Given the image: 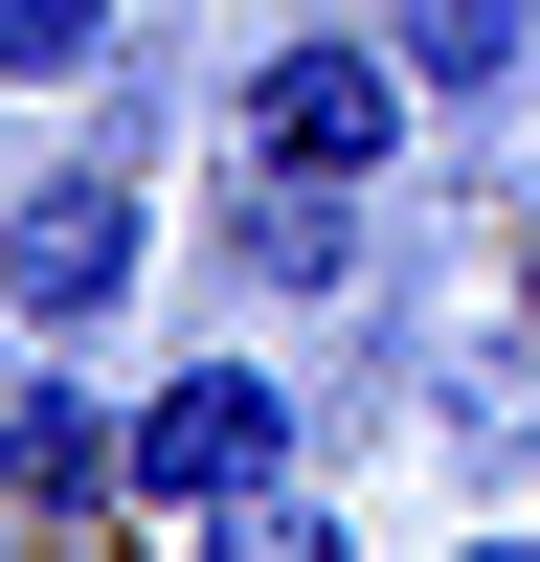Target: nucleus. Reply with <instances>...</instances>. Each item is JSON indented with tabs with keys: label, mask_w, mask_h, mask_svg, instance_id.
<instances>
[{
	"label": "nucleus",
	"mask_w": 540,
	"mask_h": 562,
	"mask_svg": "<svg viewBox=\"0 0 540 562\" xmlns=\"http://www.w3.org/2000/svg\"><path fill=\"white\" fill-rule=\"evenodd\" d=\"M383 45H405V90H428V113H518L540 0H383Z\"/></svg>",
	"instance_id": "423d86ee"
},
{
	"label": "nucleus",
	"mask_w": 540,
	"mask_h": 562,
	"mask_svg": "<svg viewBox=\"0 0 540 562\" xmlns=\"http://www.w3.org/2000/svg\"><path fill=\"white\" fill-rule=\"evenodd\" d=\"M0 518H135V405H90L68 338L0 383Z\"/></svg>",
	"instance_id": "20e7f679"
},
{
	"label": "nucleus",
	"mask_w": 540,
	"mask_h": 562,
	"mask_svg": "<svg viewBox=\"0 0 540 562\" xmlns=\"http://www.w3.org/2000/svg\"><path fill=\"white\" fill-rule=\"evenodd\" d=\"M135 270H158V203H135V135H90V158H45L23 203H0V315L23 338H113L135 315Z\"/></svg>",
	"instance_id": "7ed1b4c3"
},
{
	"label": "nucleus",
	"mask_w": 540,
	"mask_h": 562,
	"mask_svg": "<svg viewBox=\"0 0 540 562\" xmlns=\"http://www.w3.org/2000/svg\"><path fill=\"white\" fill-rule=\"evenodd\" d=\"M113 23H135V0H0V90H68Z\"/></svg>",
	"instance_id": "0eeeda50"
},
{
	"label": "nucleus",
	"mask_w": 540,
	"mask_h": 562,
	"mask_svg": "<svg viewBox=\"0 0 540 562\" xmlns=\"http://www.w3.org/2000/svg\"><path fill=\"white\" fill-rule=\"evenodd\" d=\"M405 135H428V90H405L383 23H293L225 68V158H293V180H383Z\"/></svg>",
	"instance_id": "f03ea898"
},
{
	"label": "nucleus",
	"mask_w": 540,
	"mask_h": 562,
	"mask_svg": "<svg viewBox=\"0 0 540 562\" xmlns=\"http://www.w3.org/2000/svg\"><path fill=\"white\" fill-rule=\"evenodd\" d=\"M225 270L248 293H360V180H293V158H225Z\"/></svg>",
	"instance_id": "39448f33"
},
{
	"label": "nucleus",
	"mask_w": 540,
	"mask_h": 562,
	"mask_svg": "<svg viewBox=\"0 0 540 562\" xmlns=\"http://www.w3.org/2000/svg\"><path fill=\"white\" fill-rule=\"evenodd\" d=\"M518 360H540V248H518Z\"/></svg>",
	"instance_id": "6e6552de"
},
{
	"label": "nucleus",
	"mask_w": 540,
	"mask_h": 562,
	"mask_svg": "<svg viewBox=\"0 0 540 562\" xmlns=\"http://www.w3.org/2000/svg\"><path fill=\"white\" fill-rule=\"evenodd\" d=\"M293 450H315V405L270 383V360H180V383L135 405V518H180V540H248L270 495H293Z\"/></svg>",
	"instance_id": "f257e3e1"
}]
</instances>
